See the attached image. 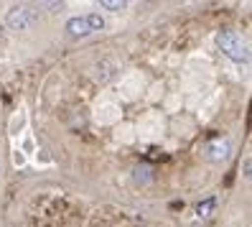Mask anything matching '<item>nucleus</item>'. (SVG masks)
I'll list each match as a JSON object with an SVG mask.
<instances>
[{
  "instance_id": "f257e3e1",
  "label": "nucleus",
  "mask_w": 252,
  "mask_h": 227,
  "mask_svg": "<svg viewBox=\"0 0 252 227\" xmlns=\"http://www.w3.org/2000/svg\"><path fill=\"white\" fill-rule=\"evenodd\" d=\"M217 43H219L221 54H227L232 62H240V64H247V62H250V51H247L245 38L237 34V31H232V28L219 31V34H217Z\"/></svg>"
},
{
  "instance_id": "f03ea898",
  "label": "nucleus",
  "mask_w": 252,
  "mask_h": 227,
  "mask_svg": "<svg viewBox=\"0 0 252 227\" xmlns=\"http://www.w3.org/2000/svg\"><path fill=\"white\" fill-rule=\"evenodd\" d=\"M38 18H41L38 5H13L5 13V23L10 28H16V31H26V28H31Z\"/></svg>"
},
{
  "instance_id": "7ed1b4c3",
  "label": "nucleus",
  "mask_w": 252,
  "mask_h": 227,
  "mask_svg": "<svg viewBox=\"0 0 252 227\" xmlns=\"http://www.w3.org/2000/svg\"><path fill=\"white\" fill-rule=\"evenodd\" d=\"M229 156V143L227 141H221V138H217V141H209L204 146V158L206 161H212V163H221Z\"/></svg>"
},
{
  "instance_id": "20e7f679",
  "label": "nucleus",
  "mask_w": 252,
  "mask_h": 227,
  "mask_svg": "<svg viewBox=\"0 0 252 227\" xmlns=\"http://www.w3.org/2000/svg\"><path fill=\"white\" fill-rule=\"evenodd\" d=\"M66 34L71 38H82V36H90L92 28H90V21H87V16H74L66 21Z\"/></svg>"
},
{
  "instance_id": "39448f33",
  "label": "nucleus",
  "mask_w": 252,
  "mask_h": 227,
  "mask_svg": "<svg viewBox=\"0 0 252 227\" xmlns=\"http://www.w3.org/2000/svg\"><path fill=\"white\" fill-rule=\"evenodd\" d=\"M97 69H99V72H97V79H99V82H110L115 74H117V69H120V64H117L115 59H105V62L97 64Z\"/></svg>"
},
{
  "instance_id": "423d86ee",
  "label": "nucleus",
  "mask_w": 252,
  "mask_h": 227,
  "mask_svg": "<svg viewBox=\"0 0 252 227\" xmlns=\"http://www.w3.org/2000/svg\"><path fill=\"white\" fill-rule=\"evenodd\" d=\"M214 199H206L204 204H199V217H206V215H212V209H214Z\"/></svg>"
},
{
  "instance_id": "0eeeda50",
  "label": "nucleus",
  "mask_w": 252,
  "mask_h": 227,
  "mask_svg": "<svg viewBox=\"0 0 252 227\" xmlns=\"http://www.w3.org/2000/svg\"><path fill=\"white\" fill-rule=\"evenodd\" d=\"M135 181H151V169H148V166L138 169V171H135Z\"/></svg>"
},
{
  "instance_id": "6e6552de",
  "label": "nucleus",
  "mask_w": 252,
  "mask_h": 227,
  "mask_svg": "<svg viewBox=\"0 0 252 227\" xmlns=\"http://www.w3.org/2000/svg\"><path fill=\"white\" fill-rule=\"evenodd\" d=\"M99 5H102V8H107V10H123L127 3H112V0H102Z\"/></svg>"
}]
</instances>
